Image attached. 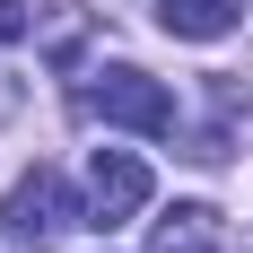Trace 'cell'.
<instances>
[{
    "label": "cell",
    "instance_id": "obj_2",
    "mask_svg": "<svg viewBox=\"0 0 253 253\" xmlns=\"http://www.w3.org/2000/svg\"><path fill=\"white\" fill-rule=\"evenodd\" d=\"M87 114H96V123H114V131H140V140H166V131H175V96H166L149 70H131V61L96 70Z\"/></svg>",
    "mask_w": 253,
    "mask_h": 253
},
{
    "label": "cell",
    "instance_id": "obj_6",
    "mask_svg": "<svg viewBox=\"0 0 253 253\" xmlns=\"http://www.w3.org/2000/svg\"><path fill=\"white\" fill-rule=\"evenodd\" d=\"M79 35H87V9H79V0H52V9H44V52H52V61H70Z\"/></svg>",
    "mask_w": 253,
    "mask_h": 253
},
{
    "label": "cell",
    "instance_id": "obj_7",
    "mask_svg": "<svg viewBox=\"0 0 253 253\" xmlns=\"http://www.w3.org/2000/svg\"><path fill=\"white\" fill-rule=\"evenodd\" d=\"M18 35H35V9L26 0H0V44H18Z\"/></svg>",
    "mask_w": 253,
    "mask_h": 253
},
{
    "label": "cell",
    "instance_id": "obj_5",
    "mask_svg": "<svg viewBox=\"0 0 253 253\" xmlns=\"http://www.w3.org/2000/svg\"><path fill=\"white\" fill-rule=\"evenodd\" d=\"M149 253H218V210L210 201H175L149 227Z\"/></svg>",
    "mask_w": 253,
    "mask_h": 253
},
{
    "label": "cell",
    "instance_id": "obj_4",
    "mask_svg": "<svg viewBox=\"0 0 253 253\" xmlns=\"http://www.w3.org/2000/svg\"><path fill=\"white\" fill-rule=\"evenodd\" d=\"M236 18H245V0H157V26L183 44H218V35H236Z\"/></svg>",
    "mask_w": 253,
    "mask_h": 253
},
{
    "label": "cell",
    "instance_id": "obj_1",
    "mask_svg": "<svg viewBox=\"0 0 253 253\" xmlns=\"http://www.w3.org/2000/svg\"><path fill=\"white\" fill-rule=\"evenodd\" d=\"M70 227H87V210L70 201V183L52 175V166H26V175L0 192V236L18 253H52Z\"/></svg>",
    "mask_w": 253,
    "mask_h": 253
},
{
    "label": "cell",
    "instance_id": "obj_3",
    "mask_svg": "<svg viewBox=\"0 0 253 253\" xmlns=\"http://www.w3.org/2000/svg\"><path fill=\"white\" fill-rule=\"evenodd\" d=\"M149 192H157V183H149V166H140L131 149H96V157H87V227H96V236H114L123 218H140Z\"/></svg>",
    "mask_w": 253,
    "mask_h": 253
}]
</instances>
